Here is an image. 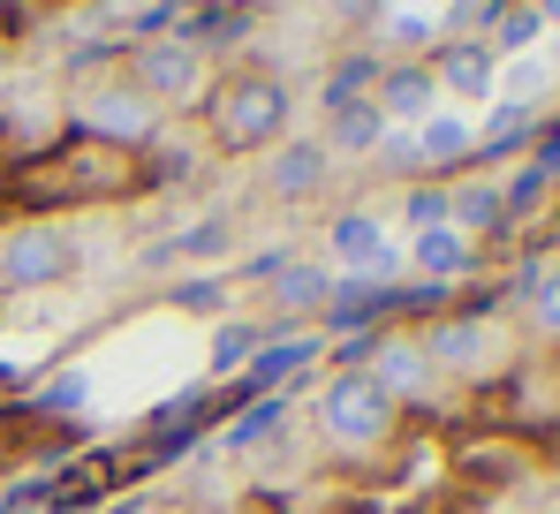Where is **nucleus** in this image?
Returning <instances> with one entry per match:
<instances>
[{
    "mask_svg": "<svg viewBox=\"0 0 560 514\" xmlns=\"http://www.w3.org/2000/svg\"><path fill=\"white\" fill-rule=\"evenodd\" d=\"M189 371H197V334H189L183 318H144V326L114 334L92 363H77V378H61L54 401L61 409H106V417H121V409H152L160 394H175Z\"/></svg>",
    "mask_w": 560,
    "mask_h": 514,
    "instance_id": "f257e3e1",
    "label": "nucleus"
},
{
    "mask_svg": "<svg viewBox=\"0 0 560 514\" xmlns=\"http://www.w3.org/2000/svg\"><path fill=\"white\" fill-rule=\"evenodd\" d=\"M318 417H326V431H334L341 446H372L378 431L394 424V401H386V386H378L372 371H349V378L326 386Z\"/></svg>",
    "mask_w": 560,
    "mask_h": 514,
    "instance_id": "f03ea898",
    "label": "nucleus"
},
{
    "mask_svg": "<svg viewBox=\"0 0 560 514\" xmlns=\"http://www.w3.org/2000/svg\"><path fill=\"white\" fill-rule=\"evenodd\" d=\"M280 129H288V91L273 77H243L220 98V137L228 144H273Z\"/></svg>",
    "mask_w": 560,
    "mask_h": 514,
    "instance_id": "7ed1b4c3",
    "label": "nucleus"
},
{
    "mask_svg": "<svg viewBox=\"0 0 560 514\" xmlns=\"http://www.w3.org/2000/svg\"><path fill=\"white\" fill-rule=\"evenodd\" d=\"M326 250H334V265H341L349 280H386V272L401 265V250H394V235H386L378 212H341L334 235H326Z\"/></svg>",
    "mask_w": 560,
    "mask_h": 514,
    "instance_id": "20e7f679",
    "label": "nucleus"
},
{
    "mask_svg": "<svg viewBox=\"0 0 560 514\" xmlns=\"http://www.w3.org/2000/svg\"><path fill=\"white\" fill-rule=\"evenodd\" d=\"M69 272V235L61 227H8L0 235V280L8 288H46Z\"/></svg>",
    "mask_w": 560,
    "mask_h": 514,
    "instance_id": "39448f33",
    "label": "nucleus"
},
{
    "mask_svg": "<svg viewBox=\"0 0 560 514\" xmlns=\"http://www.w3.org/2000/svg\"><path fill=\"white\" fill-rule=\"evenodd\" d=\"M152 121H160V106H152L137 84H106V91L84 98V129L114 137V144H144V137H152Z\"/></svg>",
    "mask_w": 560,
    "mask_h": 514,
    "instance_id": "423d86ee",
    "label": "nucleus"
},
{
    "mask_svg": "<svg viewBox=\"0 0 560 514\" xmlns=\"http://www.w3.org/2000/svg\"><path fill=\"white\" fill-rule=\"evenodd\" d=\"M432 84L447 91V98H463V106H492V98H500V54H492V46H477V38H463V46H447V54H440Z\"/></svg>",
    "mask_w": 560,
    "mask_h": 514,
    "instance_id": "0eeeda50",
    "label": "nucleus"
},
{
    "mask_svg": "<svg viewBox=\"0 0 560 514\" xmlns=\"http://www.w3.org/2000/svg\"><path fill=\"white\" fill-rule=\"evenodd\" d=\"M205 84V61H197V46L189 38H160V46H144V61H137V91L160 106V98H189V91Z\"/></svg>",
    "mask_w": 560,
    "mask_h": 514,
    "instance_id": "6e6552de",
    "label": "nucleus"
},
{
    "mask_svg": "<svg viewBox=\"0 0 560 514\" xmlns=\"http://www.w3.org/2000/svg\"><path fill=\"white\" fill-rule=\"evenodd\" d=\"M417 348H424V363H432V371H477V363H492V355H500V334H492V326H477V318H455V326H432Z\"/></svg>",
    "mask_w": 560,
    "mask_h": 514,
    "instance_id": "1a4fd4ad",
    "label": "nucleus"
},
{
    "mask_svg": "<svg viewBox=\"0 0 560 514\" xmlns=\"http://www.w3.org/2000/svg\"><path fill=\"white\" fill-rule=\"evenodd\" d=\"M409 152H417V160H432V167H455V160H469V152H477V121H469V114H455V106H432V114L417 121Z\"/></svg>",
    "mask_w": 560,
    "mask_h": 514,
    "instance_id": "9d476101",
    "label": "nucleus"
},
{
    "mask_svg": "<svg viewBox=\"0 0 560 514\" xmlns=\"http://www.w3.org/2000/svg\"><path fill=\"white\" fill-rule=\"evenodd\" d=\"M386 121H401V129H417L432 106H440V84H432V69H394L386 84H378V98H372Z\"/></svg>",
    "mask_w": 560,
    "mask_h": 514,
    "instance_id": "9b49d317",
    "label": "nucleus"
},
{
    "mask_svg": "<svg viewBox=\"0 0 560 514\" xmlns=\"http://www.w3.org/2000/svg\"><path fill=\"white\" fill-rule=\"evenodd\" d=\"M409 265H417V272H432V280H455V272H469V235L463 227H424V235H409Z\"/></svg>",
    "mask_w": 560,
    "mask_h": 514,
    "instance_id": "f8f14e48",
    "label": "nucleus"
},
{
    "mask_svg": "<svg viewBox=\"0 0 560 514\" xmlns=\"http://www.w3.org/2000/svg\"><path fill=\"white\" fill-rule=\"evenodd\" d=\"M553 84H560V77H553V61H546V46L500 61V98H508V106H530V114H538V98H546Z\"/></svg>",
    "mask_w": 560,
    "mask_h": 514,
    "instance_id": "ddd939ff",
    "label": "nucleus"
},
{
    "mask_svg": "<svg viewBox=\"0 0 560 514\" xmlns=\"http://www.w3.org/2000/svg\"><path fill=\"white\" fill-rule=\"evenodd\" d=\"M372 378L386 386V401H394V394H424V386H432V363H424V348H417V341H378Z\"/></svg>",
    "mask_w": 560,
    "mask_h": 514,
    "instance_id": "4468645a",
    "label": "nucleus"
},
{
    "mask_svg": "<svg viewBox=\"0 0 560 514\" xmlns=\"http://www.w3.org/2000/svg\"><path fill=\"white\" fill-rule=\"evenodd\" d=\"M508 220V197H500V182H463V189H447V227H463V235H485V227H500Z\"/></svg>",
    "mask_w": 560,
    "mask_h": 514,
    "instance_id": "2eb2a0df",
    "label": "nucleus"
},
{
    "mask_svg": "<svg viewBox=\"0 0 560 514\" xmlns=\"http://www.w3.org/2000/svg\"><path fill=\"white\" fill-rule=\"evenodd\" d=\"M447 15H455V0H386V38L424 46V38L447 31Z\"/></svg>",
    "mask_w": 560,
    "mask_h": 514,
    "instance_id": "dca6fc26",
    "label": "nucleus"
},
{
    "mask_svg": "<svg viewBox=\"0 0 560 514\" xmlns=\"http://www.w3.org/2000/svg\"><path fill=\"white\" fill-rule=\"evenodd\" d=\"M318 174H326V144H288V152L273 160V189L280 197H303Z\"/></svg>",
    "mask_w": 560,
    "mask_h": 514,
    "instance_id": "f3484780",
    "label": "nucleus"
},
{
    "mask_svg": "<svg viewBox=\"0 0 560 514\" xmlns=\"http://www.w3.org/2000/svg\"><path fill=\"white\" fill-rule=\"evenodd\" d=\"M523 137H530V106H508V98H500V106L477 121V152H508V144H523Z\"/></svg>",
    "mask_w": 560,
    "mask_h": 514,
    "instance_id": "a211bd4d",
    "label": "nucleus"
},
{
    "mask_svg": "<svg viewBox=\"0 0 560 514\" xmlns=\"http://www.w3.org/2000/svg\"><path fill=\"white\" fill-rule=\"evenodd\" d=\"M341 152H364V144H386V114L378 106H349L341 114V137H334Z\"/></svg>",
    "mask_w": 560,
    "mask_h": 514,
    "instance_id": "6ab92c4d",
    "label": "nucleus"
},
{
    "mask_svg": "<svg viewBox=\"0 0 560 514\" xmlns=\"http://www.w3.org/2000/svg\"><path fill=\"white\" fill-rule=\"evenodd\" d=\"M530 326H538V334H553V341H560V272H546V280L530 288Z\"/></svg>",
    "mask_w": 560,
    "mask_h": 514,
    "instance_id": "aec40b11",
    "label": "nucleus"
},
{
    "mask_svg": "<svg viewBox=\"0 0 560 514\" xmlns=\"http://www.w3.org/2000/svg\"><path fill=\"white\" fill-rule=\"evenodd\" d=\"M538 38H546V23H538V8H523V15H508V23H500V46H508V54H530Z\"/></svg>",
    "mask_w": 560,
    "mask_h": 514,
    "instance_id": "412c9836",
    "label": "nucleus"
},
{
    "mask_svg": "<svg viewBox=\"0 0 560 514\" xmlns=\"http://www.w3.org/2000/svg\"><path fill=\"white\" fill-rule=\"evenodd\" d=\"M424 227H447V189H417L409 197V235H424Z\"/></svg>",
    "mask_w": 560,
    "mask_h": 514,
    "instance_id": "4be33fe9",
    "label": "nucleus"
},
{
    "mask_svg": "<svg viewBox=\"0 0 560 514\" xmlns=\"http://www.w3.org/2000/svg\"><path fill=\"white\" fill-rule=\"evenodd\" d=\"M280 295H288V303H311V295H326V272H311V265H288V272H280Z\"/></svg>",
    "mask_w": 560,
    "mask_h": 514,
    "instance_id": "5701e85b",
    "label": "nucleus"
},
{
    "mask_svg": "<svg viewBox=\"0 0 560 514\" xmlns=\"http://www.w3.org/2000/svg\"><path fill=\"white\" fill-rule=\"evenodd\" d=\"M183 311H220V288H212V280H197V288H183Z\"/></svg>",
    "mask_w": 560,
    "mask_h": 514,
    "instance_id": "b1692460",
    "label": "nucleus"
},
{
    "mask_svg": "<svg viewBox=\"0 0 560 514\" xmlns=\"http://www.w3.org/2000/svg\"><path fill=\"white\" fill-rule=\"evenodd\" d=\"M546 61H553V77H560V31H553V38H546Z\"/></svg>",
    "mask_w": 560,
    "mask_h": 514,
    "instance_id": "393cba45",
    "label": "nucleus"
},
{
    "mask_svg": "<svg viewBox=\"0 0 560 514\" xmlns=\"http://www.w3.org/2000/svg\"><path fill=\"white\" fill-rule=\"evenodd\" d=\"M0 69H8V54H0Z\"/></svg>",
    "mask_w": 560,
    "mask_h": 514,
    "instance_id": "a878e982",
    "label": "nucleus"
}]
</instances>
